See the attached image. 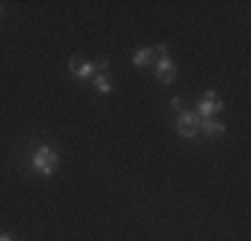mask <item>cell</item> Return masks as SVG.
I'll list each match as a JSON object with an SVG mask.
<instances>
[{
  "label": "cell",
  "instance_id": "obj_1",
  "mask_svg": "<svg viewBox=\"0 0 251 241\" xmlns=\"http://www.w3.org/2000/svg\"><path fill=\"white\" fill-rule=\"evenodd\" d=\"M59 166V155L53 153L49 145H40V148H35L32 153V169L38 174H43V177H51L53 172H56Z\"/></svg>",
  "mask_w": 251,
  "mask_h": 241
},
{
  "label": "cell",
  "instance_id": "obj_2",
  "mask_svg": "<svg viewBox=\"0 0 251 241\" xmlns=\"http://www.w3.org/2000/svg\"><path fill=\"white\" fill-rule=\"evenodd\" d=\"M222 110V99L217 96V91H206L203 94V99L198 102V107H195V116L198 118H211L214 113Z\"/></svg>",
  "mask_w": 251,
  "mask_h": 241
},
{
  "label": "cell",
  "instance_id": "obj_3",
  "mask_svg": "<svg viewBox=\"0 0 251 241\" xmlns=\"http://www.w3.org/2000/svg\"><path fill=\"white\" fill-rule=\"evenodd\" d=\"M176 131L182 137H187V140H193V137H198L201 131V118L195 116V113H182L176 120Z\"/></svg>",
  "mask_w": 251,
  "mask_h": 241
},
{
  "label": "cell",
  "instance_id": "obj_4",
  "mask_svg": "<svg viewBox=\"0 0 251 241\" xmlns=\"http://www.w3.org/2000/svg\"><path fill=\"white\" fill-rule=\"evenodd\" d=\"M155 75H158V81H160V83H171V81L176 78V64L171 62L169 57H160L158 70H155Z\"/></svg>",
  "mask_w": 251,
  "mask_h": 241
},
{
  "label": "cell",
  "instance_id": "obj_5",
  "mask_svg": "<svg viewBox=\"0 0 251 241\" xmlns=\"http://www.w3.org/2000/svg\"><path fill=\"white\" fill-rule=\"evenodd\" d=\"M70 70H73V75H75V78H80V81H86V78H91V75H94V64H91V62H86V59H80V57L70 59Z\"/></svg>",
  "mask_w": 251,
  "mask_h": 241
},
{
  "label": "cell",
  "instance_id": "obj_6",
  "mask_svg": "<svg viewBox=\"0 0 251 241\" xmlns=\"http://www.w3.org/2000/svg\"><path fill=\"white\" fill-rule=\"evenodd\" d=\"M201 129L206 131V134H211V137L225 134V123H219V120H214V118H201Z\"/></svg>",
  "mask_w": 251,
  "mask_h": 241
},
{
  "label": "cell",
  "instance_id": "obj_7",
  "mask_svg": "<svg viewBox=\"0 0 251 241\" xmlns=\"http://www.w3.org/2000/svg\"><path fill=\"white\" fill-rule=\"evenodd\" d=\"M152 57H155V48H139V51L134 54V64L136 67H145V64H150Z\"/></svg>",
  "mask_w": 251,
  "mask_h": 241
},
{
  "label": "cell",
  "instance_id": "obj_8",
  "mask_svg": "<svg viewBox=\"0 0 251 241\" xmlns=\"http://www.w3.org/2000/svg\"><path fill=\"white\" fill-rule=\"evenodd\" d=\"M97 89H99V94H110V91H112V83H110V78L99 75V78H97Z\"/></svg>",
  "mask_w": 251,
  "mask_h": 241
},
{
  "label": "cell",
  "instance_id": "obj_9",
  "mask_svg": "<svg viewBox=\"0 0 251 241\" xmlns=\"http://www.w3.org/2000/svg\"><path fill=\"white\" fill-rule=\"evenodd\" d=\"M107 67H110V62H107V59H99V62L94 64V70H107Z\"/></svg>",
  "mask_w": 251,
  "mask_h": 241
},
{
  "label": "cell",
  "instance_id": "obj_10",
  "mask_svg": "<svg viewBox=\"0 0 251 241\" xmlns=\"http://www.w3.org/2000/svg\"><path fill=\"white\" fill-rule=\"evenodd\" d=\"M171 107H174V110H179V107H182V99H179V96H174V99H171Z\"/></svg>",
  "mask_w": 251,
  "mask_h": 241
},
{
  "label": "cell",
  "instance_id": "obj_11",
  "mask_svg": "<svg viewBox=\"0 0 251 241\" xmlns=\"http://www.w3.org/2000/svg\"><path fill=\"white\" fill-rule=\"evenodd\" d=\"M0 241H11V236L8 233H0Z\"/></svg>",
  "mask_w": 251,
  "mask_h": 241
},
{
  "label": "cell",
  "instance_id": "obj_12",
  "mask_svg": "<svg viewBox=\"0 0 251 241\" xmlns=\"http://www.w3.org/2000/svg\"><path fill=\"white\" fill-rule=\"evenodd\" d=\"M0 14H3V8H0Z\"/></svg>",
  "mask_w": 251,
  "mask_h": 241
}]
</instances>
